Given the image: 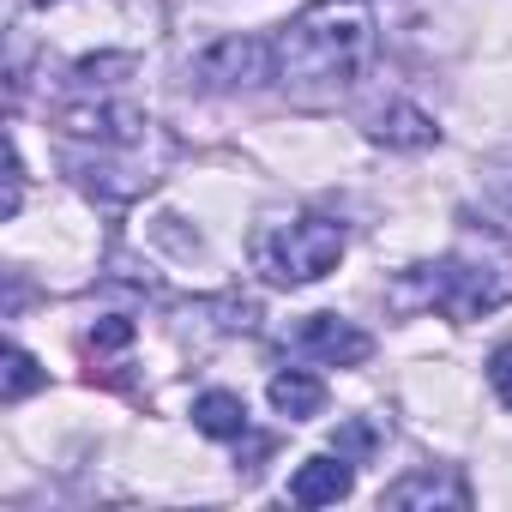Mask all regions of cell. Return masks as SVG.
I'll return each mask as SVG.
<instances>
[{
    "label": "cell",
    "instance_id": "8",
    "mask_svg": "<svg viewBox=\"0 0 512 512\" xmlns=\"http://www.w3.org/2000/svg\"><path fill=\"white\" fill-rule=\"evenodd\" d=\"M380 506H398V512H410V506H470V482L452 470V464H428V470H410V476H398L386 494H380Z\"/></svg>",
    "mask_w": 512,
    "mask_h": 512
},
{
    "label": "cell",
    "instance_id": "14",
    "mask_svg": "<svg viewBox=\"0 0 512 512\" xmlns=\"http://www.w3.org/2000/svg\"><path fill=\"white\" fill-rule=\"evenodd\" d=\"M43 380H49V374L37 368V356H31V350H19V344H7V350H0V404H19V398H31Z\"/></svg>",
    "mask_w": 512,
    "mask_h": 512
},
{
    "label": "cell",
    "instance_id": "6",
    "mask_svg": "<svg viewBox=\"0 0 512 512\" xmlns=\"http://www.w3.org/2000/svg\"><path fill=\"white\" fill-rule=\"evenodd\" d=\"M61 133L79 139V145H97V151H133L151 139V115H139L133 103H115V97H73L61 103Z\"/></svg>",
    "mask_w": 512,
    "mask_h": 512
},
{
    "label": "cell",
    "instance_id": "7",
    "mask_svg": "<svg viewBox=\"0 0 512 512\" xmlns=\"http://www.w3.org/2000/svg\"><path fill=\"white\" fill-rule=\"evenodd\" d=\"M290 350L308 356V362H326V368H362L374 356V338L356 326V320H338V314H308L290 326Z\"/></svg>",
    "mask_w": 512,
    "mask_h": 512
},
{
    "label": "cell",
    "instance_id": "2",
    "mask_svg": "<svg viewBox=\"0 0 512 512\" xmlns=\"http://www.w3.org/2000/svg\"><path fill=\"white\" fill-rule=\"evenodd\" d=\"M380 43V19H374V0H314L302 7L278 37H272V85H284L296 103H326L344 97Z\"/></svg>",
    "mask_w": 512,
    "mask_h": 512
},
{
    "label": "cell",
    "instance_id": "13",
    "mask_svg": "<svg viewBox=\"0 0 512 512\" xmlns=\"http://www.w3.org/2000/svg\"><path fill=\"white\" fill-rule=\"evenodd\" d=\"M193 428L211 440H241L247 434V404L235 392H199L193 398Z\"/></svg>",
    "mask_w": 512,
    "mask_h": 512
},
{
    "label": "cell",
    "instance_id": "15",
    "mask_svg": "<svg viewBox=\"0 0 512 512\" xmlns=\"http://www.w3.org/2000/svg\"><path fill=\"white\" fill-rule=\"evenodd\" d=\"M482 193H488L500 211H512V151H494V157L482 163Z\"/></svg>",
    "mask_w": 512,
    "mask_h": 512
},
{
    "label": "cell",
    "instance_id": "19",
    "mask_svg": "<svg viewBox=\"0 0 512 512\" xmlns=\"http://www.w3.org/2000/svg\"><path fill=\"white\" fill-rule=\"evenodd\" d=\"M127 338H133V320H121V314H109V320L91 326V350H121Z\"/></svg>",
    "mask_w": 512,
    "mask_h": 512
},
{
    "label": "cell",
    "instance_id": "18",
    "mask_svg": "<svg viewBox=\"0 0 512 512\" xmlns=\"http://www.w3.org/2000/svg\"><path fill=\"white\" fill-rule=\"evenodd\" d=\"M19 205H25V157H19V145H7V217H19Z\"/></svg>",
    "mask_w": 512,
    "mask_h": 512
},
{
    "label": "cell",
    "instance_id": "11",
    "mask_svg": "<svg viewBox=\"0 0 512 512\" xmlns=\"http://www.w3.org/2000/svg\"><path fill=\"white\" fill-rule=\"evenodd\" d=\"M368 139L386 145V151H428V145H440V127H434V115L416 109V103H386V109L368 121Z\"/></svg>",
    "mask_w": 512,
    "mask_h": 512
},
{
    "label": "cell",
    "instance_id": "16",
    "mask_svg": "<svg viewBox=\"0 0 512 512\" xmlns=\"http://www.w3.org/2000/svg\"><path fill=\"white\" fill-rule=\"evenodd\" d=\"M380 446V428L374 422H344L338 434H332V452H344V458H368Z\"/></svg>",
    "mask_w": 512,
    "mask_h": 512
},
{
    "label": "cell",
    "instance_id": "9",
    "mask_svg": "<svg viewBox=\"0 0 512 512\" xmlns=\"http://www.w3.org/2000/svg\"><path fill=\"white\" fill-rule=\"evenodd\" d=\"M139 151V145H133ZM151 169H139V163H127V151H97L91 163H79V187L91 193V199H109V205H121V199H139V193H151Z\"/></svg>",
    "mask_w": 512,
    "mask_h": 512
},
{
    "label": "cell",
    "instance_id": "4",
    "mask_svg": "<svg viewBox=\"0 0 512 512\" xmlns=\"http://www.w3.org/2000/svg\"><path fill=\"white\" fill-rule=\"evenodd\" d=\"M344 223L338 217H320V211H302V217H272L253 229L247 241V260L266 284L278 290H302V284H320L338 260H344Z\"/></svg>",
    "mask_w": 512,
    "mask_h": 512
},
{
    "label": "cell",
    "instance_id": "3",
    "mask_svg": "<svg viewBox=\"0 0 512 512\" xmlns=\"http://www.w3.org/2000/svg\"><path fill=\"white\" fill-rule=\"evenodd\" d=\"M512 302V253H476V247H464V253H446V260H428V266H410L398 284H392V308H404V314H422V308H434V314H446V320H482V314H494V308H506Z\"/></svg>",
    "mask_w": 512,
    "mask_h": 512
},
{
    "label": "cell",
    "instance_id": "10",
    "mask_svg": "<svg viewBox=\"0 0 512 512\" xmlns=\"http://www.w3.org/2000/svg\"><path fill=\"white\" fill-rule=\"evenodd\" d=\"M350 488H356V458H344V452L302 458V470L290 476V500L296 506H338Z\"/></svg>",
    "mask_w": 512,
    "mask_h": 512
},
{
    "label": "cell",
    "instance_id": "1",
    "mask_svg": "<svg viewBox=\"0 0 512 512\" xmlns=\"http://www.w3.org/2000/svg\"><path fill=\"white\" fill-rule=\"evenodd\" d=\"M163 31L157 0H19L13 67H61L85 91L127 73Z\"/></svg>",
    "mask_w": 512,
    "mask_h": 512
},
{
    "label": "cell",
    "instance_id": "5",
    "mask_svg": "<svg viewBox=\"0 0 512 512\" xmlns=\"http://www.w3.org/2000/svg\"><path fill=\"white\" fill-rule=\"evenodd\" d=\"M278 73L272 61V43L266 37H247V31H229V37H211L193 61H187V85L205 91V97H235V91H253Z\"/></svg>",
    "mask_w": 512,
    "mask_h": 512
},
{
    "label": "cell",
    "instance_id": "17",
    "mask_svg": "<svg viewBox=\"0 0 512 512\" xmlns=\"http://www.w3.org/2000/svg\"><path fill=\"white\" fill-rule=\"evenodd\" d=\"M488 386H494V398L512 410V344H500V350L488 356Z\"/></svg>",
    "mask_w": 512,
    "mask_h": 512
},
{
    "label": "cell",
    "instance_id": "12",
    "mask_svg": "<svg viewBox=\"0 0 512 512\" xmlns=\"http://www.w3.org/2000/svg\"><path fill=\"white\" fill-rule=\"evenodd\" d=\"M266 392H272V410L290 416V422H308V416L326 410V380L308 374V368H284V374H272Z\"/></svg>",
    "mask_w": 512,
    "mask_h": 512
}]
</instances>
